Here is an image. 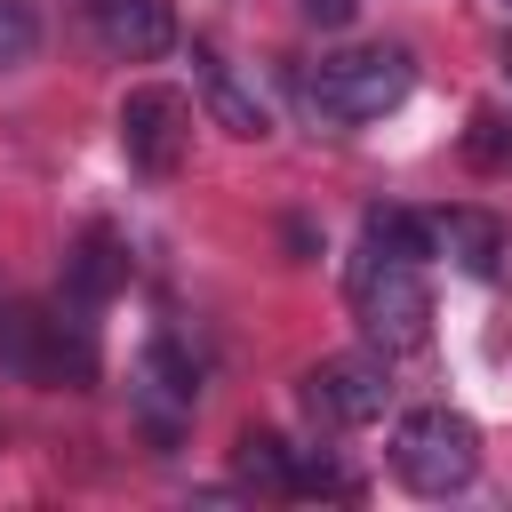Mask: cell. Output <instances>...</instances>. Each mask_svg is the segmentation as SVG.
<instances>
[{"instance_id": "obj_1", "label": "cell", "mask_w": 512, "mask_h": 512, "mask_svg": "<svg viewBox=\"0 0 512 512\" xmlns=\"http://www.w3.org/2000/svg\"><path fill=\"white\" fill-rule=\"evenodd\" d=\"M424 256H392V248H360L352 256V312L368 328V344L392 352H424L432 344V288L416 272Z\"/></svg>"}, {"instance_id": "obj_2", "label": "cell", "mask_w": 512, "mask_h": 512, "mask_svg": "<svg viewBox=\"0 0 512 512\" xmlns=\"http://www.w3.org/2000/svg\"><path fill=\"white\" fill-rule=\"evenodd\" d=\"M408 88H416L408 48H352V56H320V72H304V112L320 128H360V120H384Z\"/></svg>"}, {"instance_id": "obj_3", "label": "cell", "mask_w": 512, "mask_h": 512, "mask_svg": "<svg viewBox=\"0 0 512 512\" xmlns=\"http://www.w3.org/2000/svg\"><path fill=\"white\" fill-rule=\"evenodd\" d=\"M392 472H400L416 496H456V488H472V472H480V432H472V416H456V408H416V416H400V432H392Z\"/></svg>"}, {"instance_id": "obj_4", "label": "cell", "mask_w": 512, "mask_h": 512, "mask_svg": "<svg viewBox=\"0 0 512 512\" xmlns=\"http://www.w3.org/2000/svg\"><path fill=\"white\" fill-rule=\"evenodd\" d=\"M120 152L144 176H176L184 152H192V104H184V88H168V80L128 88L120 96Z\"/></svg>"}, {"instance_id": "obj_5", "label": "cell", "mask_w": 512, "mask_h": 512, "mask_svg": "<svg viewBox=\"0 0 512 512\" xmlns=\"http://www.w3.org/2000/svg\"><path fill=\"white\" fill-rule=\"evenodd\" d=\"M304 408H312V424H376L384 408H392V376H384V360L376 352H344V360H320V368H304Z\"/></svg>"}, {"instance_id": "obj_6", "label": "cell", "mask_w": 512, "mask_h": 512, "mask_svg": "<svg viewBox=\"0 0 512 512\" xmlns=\"http://www.w3.org/2000/svg\"><path fill=\"white\" fill-rule=\"evenodd\" d=\"M232 464H240V480L264 488V496H352V480H344L328 456H304V448H288L280 432H256V424L240 432Z\"/></svg>"}, {"instance_id": "obj_7", "label": "cell", "mask_w": 512, "mask_h": 512, "mask_svg": "<svg viewBox=\"0 0 512 512\" xmlns=\"http://www.w3.org/2000/svg\"><path fill=\"white\" fill-rule=\"evenodd\" d=\"M192 400H200V368H192L176 344H144V360H136V416H144V432H152L160 448L184 432Z\"/></svg>"}, {"instance_id": "obj_8", "label": "cell", "mask_w": 512, "mask_h": 512, "mask_svg": "<svg viewBox=\"0 0 512 512\" xmlns=\"http://www.w3.org/2000/svg\"><path fill=\"white\" fill-rule=\"evenodd\" d=\"M88 24L120 64H152V56L176 48V8L168 0H88Z\"/></svg>"}, {"instance_id": "obj_9", "label": "cell", "mask_w": 512, "mask_h": 512, "mask_svg": "<svg viewBox=\"0 0 512 512\" xmlns=\"http://www.w3.org/2000/svg\"><path fill=\"white\" fill-rule=\"evenodd\" d=\"M192 80H200V104H208V120L224 128V136H272V112H264V96L216 56V48H192Z\"/></svg>"}, {"instance_id": "obj_10", "label": "cell", "mask_w": 512, "mask_h": 512, "mask_svg": "<svg viewBox=\"0 0 512 512\" xmlns=\"http://www.w3.org/2000/svg\"><path fill=\"white\" fill-rule=\"evenodd\" d=\"M424 232H432V256H448L472 280H488L504 264V224L488 208H440V216H424Z\"/></svg>"}, {"instance_id": "obj_11", "label": "cell", "mask_w": 512, "mask_h": 512, "mask_svg": "<svg viewBox=\"0 0 512 512\" xmlns=\"http://www.w3.org/2000/svg\"><path fill=\"white\" fill-rule=\"evenodd\" d=\"M0 376L48 384V312L32 296H16L8 280H0Z\"/></svg>"}, {"instance_id": "obj_12", "label": "cell", "mask_w": 512, "mask_h": 512, "mask_svg": "<svg viewBox=\"0 0 512 512\" xmlns=\"http://www.w3.org/2000/svg\"><path fill=\"white\" fill-rule=\"evenodd\" d=\"M120 280H128V248H120V232H112V224H88V232L72 240V256H64V296H80V304H112Z\"/></svg>"}, {"instance_id": "obj_13", "label": "cell", "mask_w": 512, "mask_h": 512, "mask_svg": "<svg viewBox=\"0 0 512 512\" xmlns=\"http://www.w3.org/2000/svg\"><path fill=\"white\" fill-rule=\"evenodd\" d=\"M32 56H40V16L24 0H0V72H16Z\"/></svg>"}, {"instance_id": "obj_14", "label": "cell", "mask_w": 512, "mask_h": 512, "mask_svg": "<svg viewBox=\"0 0 512 512\" xmlns=\"http://www.w3.org/2000/svg\"><path fill=\"white\" fill-rule=\"evenodd\" d=\"M504 152H512V128H504L496 112H480V120H472V160H504Z\"/></svg>"}, {"instance_id": "obj_15", "label": "cell", "mask_w": 512, "mask_h": 512, "mask_svg": "<svg viewBox=\"0 0 512 512\" xmlns=\"http://www.w3.org/2000/svg\"><path fill=\"white\" fill-rule=\"evenodd\" d=\"M304 8V24H320V32H344V24H360V0H296Z\"/></svg>"}, {"instance_id": "obj_16", "label": "cell", "mask_w": 512, "mask_h": 512, "mask_svg": "<svg viewBox=\"0 0 512 512\" xmlns=\"http://www.w3.org/2000/svg\"><path fill=\"white\" fill-rule=\"evenodd\" d=\"M504 72H512V40H504Z\"/></svg>"}, {"instance_id": "obj_17", "label": "cell", "mask_w": 512, "mask_h": 512, "mask_svg": "<svg viewBox=\"0 0 512 512\" xmlns=\"http://www.w3.org/2000/svg\"><path fill=\"white\" fill-rule=\"evenodd\" d=\"M504 8H512V0H504Z\"/></svg>"}]
</instances>
